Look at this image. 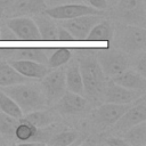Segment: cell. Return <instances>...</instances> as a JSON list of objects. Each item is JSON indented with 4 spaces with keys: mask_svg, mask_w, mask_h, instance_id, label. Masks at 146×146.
Segmentation results:
<instances>
[{
    "mask_svg": "<svg viewBox=\"0 0 146 146\" xmlns=\"http://www.w3.org/2000/svg\"><path fill=\"white\" fill-rule=\"evenodd\" d=\"M31 82L33 81L17 83L8 87H0L2 91H5L10 98L15 100V103L22 110L23 114L36 110H42L47 105L41 86L39 87Z\"/></svg>",
    "mask_w": 146,
    "mask_h": 146,
    "instance_id": "1",
    "label": "cell"
},
{
    "mask_svg": "<svg viewBox=\"0 0 146 146\" xmlns=\"http://www.w3.org/2000/svg\"><path fill=\"white\" fill-rule=\"evenodd\" d=\"M83 90L89 97H97L104 89V73L96 57L86 56L79 63Z\"/></svg>",
    "mask_w": 146,
    "mask_h": 146,
    "instance_id": "2",
    "label": "cell"
},
{
    "mask_svg": "<svg viewBox=\"0 0 146 146\" xmlns=\"http://www.w3.org/2000/svg\"><path fill=\"white\" fill-rule=\"evenodd\" d=\"M115 38V43L123 51L129 54H138L145 50L146 46V31L141 26L137 25H125L117 30Z\"/></svg>",
    "mask_w": 146,
    "mask_h": 146,
    "instance_id": "3",
    "label": "cell"
},
{
    "mask_svg": "<svg viewBox=\"0 0 146 146\" xmlns=\"http://www.w3.org/2000/svg\"><path fill=\"white\" fill-rule=\"evenodd\" d=\"M96 59L104 75L113 78L129 67V60L123 52L116 49H99Z\"/></svg>",
    "mask_w": 146,
    "mask_h": 146,
    "instance_id": "4",
    "label": "cell"
},
{
    "mask_svg": "<svg viewBox=\"0 0 146 146\" xmlns=\"http://www.w3.org/2000/svg\"><path fill=\"white\" fill-rule=\"evenodd\" d=\"M41 88L44 94L47 104L57 102L66 91L65 70L62 66L56 67L52 71L50 70L41 79Z\"/></svg>",
    "mask_w": 146,
    "mask_h": 146,
    "instance_id": "5",
    "label": "cell"
},
{
    "mask_svg": "<svg viewBox=\"0 0 146 146\" xmlns=\"http://www.w3.org/2000/svg\"><path fill=\"white\" fill-rule=\"evenodd\" d=\"M103 11L104 10H99L91 6L82 3H67L51 8H46L43 13L49 17L54 18L55 21H65L84 15H103Z\"/></svg>",
    "mask_w": 146,
    "mask_h": 146,
    "instance_id": "6",
    "label": "cell"
},
{
    "mask_svg": "<svg viewBox=\"0 0 146 146\" xmlns=\"http://www.w3.org/2000/svg\"><path fill=\"white\" fill-rule=\"evenodd\" d=\"M116 15L124 23L144 27L145 3L144 0H119L116 3Z\"/></svg>",
    "mask_w": 146,
    "mask_h": 146,
    "instance_id": "7",
    "label": "cell"
},
{
    "mask_svg": "<svg viewBox=\"0 0 146 146\" xmlns=\"http://www.w3.org/2000/svg\"><path fill=\"white\" fill-rule=\"evenodd\" d=\"M103 15H84L71 19L59 21L60 26L66 29L74 40H87L88 33L95 24L100 22Z\"/></svg>",
    "mask_w": 146,
    "mask_h": 146,
    "instance_id": "8",
    "label": "cell"
},
{
    "mask_svg": "<svg viewBox=\"0 0 146 146\" xmlns=\"http://www.w3.org/2000/svg\"><path fill=\"white\" fill-rule=\"evenodd\" d=\"M7 27L22 41H38L41 40L39 30L34 21L26 16H15L7 21Z\"/></svg>",
    "mask_w": 146,
    "mask_h": 146,
    "instance_id": "9",
    "label": "cell"
},
{
    "mask_svg": "<svg viewBox=\"0 0 146 146\" xmlns=\"http://www.w3.org/2000/svg\"><path fill=\"white\" fill-rule=\"evenodd\" d=\"M133 106H130L121 116L120 119L114 123V127L119 131L125 132L130 128H132L136 124H139L141 122H145L146 120V104H145V97H139Z\"/></svg>",
    "mask_w": 146,
    "mask_h": 146,
    "instance_id": "10",
    "label": "cell"
},
{
    "mask_svg": "<svg viewBox=\"0 0 146 146\" xmlns=\"http://www.w3.org/2000/svg\"><path fill=\"white\" fill-rule=\"evenodd\" d=\"M141 96H144V91L128 89L113 81H111L104 89V99L106 103L131 104Z\"/></svg>",
    "mask_w": 146,
    "mask_h": 146,
    "instance_id": "11",
    "label": "cell"
},
{
    "mask_svg": "<svg viewBox=\"0 0 146 146\" xmlns=\"http://www.w3.org/2000/svg\"><path fill=\"white\" fill-rule=\"evenodd\" d=\"M130 106L131 104L105 103L94 112L92 116L100 125H113Z\"/></svg>",
    "mask_w": 146,
    "mask_h": 146,
    "instance_id": "12",
    "label": "cell"
},
{
    "mask_svg": "<svg viewBox=\"0 0 146 146\" xmlns=\"http://www.w3.org/2000/svg\"><path fill=\"white\" fill-rule=\"evenodd\" d=\"M88 106V100L80 94L65 91L56 102V108L63 114H78Z\"/></svg>",
    "mask_w": 146,
    "mask_h": 146,
    "instance_id": "13",
    "label": "cell"
},
{
    "mask_svg": "<svg viewBox=\"0 0 146 146\" xmlns=\"http://www.w3.org/2000/svg\"><path fill=\"white\" fill-rule=\"evenodd\" d=\"M17 72L29 79H42L49 71L50 67L46 64H41L27 59H11L8 62Z\"/></svg>",
    "mask_w": 146,
    "mask_h": 146,
    "instance_id": "14",
    "label": "cell"
},
{
    "mask_svg": "<svg viewBox=\"0 0 146 146\" xmlns=\"http://www.w3.org/2000/svg\"><path fill=\"white\" fill-rule=\"evenodd\" d=\"M3 51L8 52V55H10L13 59H27L41 64H47L51 49L50 48H14V49H5Z\"/></svg>",
    "mask_w": 146,
    "mask_h": 146,
    "instance_id": "15",
    "label": "cell"
},
{
    "mask_svg": "<svg viewBox=\"0 0 146 146\" xmlns=\"http://www.w3.org/2000/svg\"><path fill=\"white\" fill-rule=\"evenodd\" d=\"M112 81L116 84H120L124 88L132 89V90H140L145 91L146 88V79L141 74H139L137 71L131 70H124L120 74L112 78Z\"/></svg>",
    "mask_w": 146,
    "mask_h": 146,
    "instance_id": "16",
    "label": "cell"
},
{
    "mask_svg": "<svg viewBox=\"0 0 146 146\" xmlns=\"http://www.w3.org/2000/svg\"><path fill=\"white\" fill-rule=\"evenodd\" d=\"M39 30L41 40L46 41H54L57 40V30H58V24L56 21L44 13L35 14V16L32 18Z\"/></svg>",
    "mask_w": 146,
    "mask_h": 146,
    "instance_id": "17",
    "label": "cell"
},
{
    "mask_svg": "<svg viewBox=\"0 0 146 146\" xmlns=\"http://www.w3.org/2000/svg\"><path fill=\"white\" fill-rule=\"evenodd\" d=\"M10 8L15 16H24L43 13L47 5L44 0H14Z\"/></svg>",
    "mask_w": 146,
    "mask_h": 146,
    "instance_id": "18",
    "label": "cell"
},
{
    "mask_svg": "<svg viewBox=\"0 0 146 146\" xmlns=\"http://www.w3.org/2000/svg\"><path fill=\"white\" fill-rule=\"evenodd\" d=\"M65 83H66V89L68 91L80 95L84 94L82 76H81L79 63L76 60L71 62L67 68L65 70Z\"/></svg>",
    "mask_w": 146,
    "mask_h": 146,
    "instance_id": "19",
    "label": "cell"
},
{
    "mask_svg": "<svg viewBox=\"0 0 146 146\" xmlns=\"http://www.w3.org/2000/svg\"><path fill=\"white\" fill-rule=\"evenodd\" d=\"M30 81L33 80L22 75L9 63H0V87H8Z\"/></svg>",
    "mask_w": 146,
    "mask_h": 146,
    "instance_id": "20",
    "label": "cell"
},
{
    "mask_svg": "<svg viewBox=\"0 0 146 146\" xmlns=\"http://www.w3.org/2000/svg\"><path fill=\"white\" fill-rule=\"evenodd\" d=\"M36 132H38V128L22 116L21 119H18V123L16 125L14 137L22 144H34V138L36 136Z\"/></svg>",
    "mask_w": 146,
    "mask_h": 146,
    "instance_id": "21",
    "label": "cell"
},
{
    "mask_svg": "<svg viewBox=\"0 0 146 146\" xmlns=\"http://www.w3.org/2000/svg\"><path fill=\"white\" fill-rule=\"evenodd\" d=\"M113 35H114V32H113V27L110 24V22L100 21L92 26V29L88 33L87 40L110 42V41H112Z\"/></svg>",
    "mask_w": 146,
    "mask_h": 146,
    "instance_id": "22",
    "label": "cell"
},
{
    "mask_svg": "<svg viewBox=\"0 0 146 146\" xmlns=\"http://www.w3.org/2000/svg\"><path fill=\"white\" fill-rule=\"evenodd\" d=\"M23 117L25 120H27L29 122H31L33 125H35L36 128H44L48 127L49 124H51L54 122V115L49 112V111H43L42 110H36V111H32L30 113H26L25 116L23 115Z\"/></svg>",
    "mask_w": 146,
    "mask_h": 146,
    "instance_id": "23",
    "label": "cell"
},
{
    "mask_svg": "<svg viewBox=\"0 0 146 146\" xmlns=\"http://www.w3.org/2000/svg\"><path fill=\"white\" fill-rule=\"evenodd\" d=\"M123 139L129 145H145L146 144V124L141 122L133 125L124 132Z\"/></svg>",
    "mask_w": 146,
    "mask_h": 146,
    "instance_id": "24",
    "label": "cell"
},
{
    "mask_svg": "<svg viewBox=\"0 0 146 146\" xmlns=\"http://www.w3.org/2000/svg\"><path fill=\"white\" fill-rule=\"evenodd\" d=\"M71 57H72V52L67 48L51 49L49 57H48L47 65L50 68H56V67H59V66H63L64 64H66L71 59Z\"/></svg>",
    "mask_w": 146,
    "mask_h": 146,
    "instance_id": "25",
    "label": "cell"
},
{
    "mask_svg": "<svg viewBox=\"0 0 146 146\" xmlns=\"http://www.w3.org/2000/svg\"><path fill=\"white\" fill-rule=\"evenodd\" d=\"M0 110L1 112L11 115L16 119H21L24 115L19 106L15 103V100L10 98L5 91H2L1 88H0Z\"/></svg>",
    "mask_w": 146,
    "mask_h": 146,
    "instance_id": "26",
    "label": "cell"
},
{
    "mask_svg": "<svg viewBox=\"0 0 146 146\" xmlns=\"http://www.w3.org/2000/svg\"><path fill=\"white\" fill-rule=\"evenodd\" d=\"M76 138H78V132L72 130H65L51 136L47 141V144L52 146H67L73 144Z\"/></svg>",
    "mask_w": 146,
    "mask_h": 146,
    "instance_id": "27",
    "label": "cell"
},
{
    "mask_svg": "<svg viewBox=\"0 0 146 146\" xmlns=\"http://www.w3.org/2000/svg\"><path fill=\"white\" fill-rule=\"evenodd\" d=\"M17 123H18V119L1 112L0 113V135L5 137H14Z\"/></svg>",
    "mask_w": 146,
    "mask_h": 146,
    "instance_id": "28",
    "label": "cell"
},
{
    "mask_svg": "<svg viewBox=\"0 0 146 146\" xmlns=\"http://www.w3.org/2000/svg\"><path fill=\"white\" fill-rule=\"evenodd\" d=\"M136 71H137L139 74H141L143 76L146 78V56H145V52H144V51L140 54V57L137 59Z\"/></svg>",
    "mask_w": 146,
    "mask_h": 146,
    "instance_id": "29",
    "label": "cell"
},
{
    "mask_svg": "<svg viewBox=\"0 0 146 146\" xmlns=\"http://www.w3.org/2000/svg\"><path fill=\"white\" fill-rule=\"evenodd\" d=\"M57 40L59 41H72L74 40L72 34L66 30L64 29L63 26H59L58 25V30H57Z\"/></svg>",
    "mask_w": 146,
    "mask_h": 146,
    "instance_id": "30",
    "label": "cell"
},
{
    "mask_svg": "<svg viewBox=\"0 0 146 146\" xmlns=\"http://www.w3.org/2000/svg\"><path fill=\"white\" fill-rule=\"evenodd\" d=\"M88 1L91 7L99 9V10H105L108 7V3L106 0H88Z\"/></svg>",
    "mask_w": 146,
    "mask_h": 146,
    "instance_id": "31",
    "label": "cell"
},
{
    "mask_svg": "<svg viewBox=\"0 0 146 146\" xmlns=\"http://www.w3.org/2000/svg\"><path fill=\"white\" fill-rule=\"evenodd\" d=\"M106 143L108 145H114V146H125V145H128L127 141L123 138H117V137H112V138L107 139Z\"/></svg>",
    "mask_w": 146,
    "mask_h": 146,
    "instance_id": "32",
    "label": "cell"
},
{
    "mask_svg": "<svg viewBox=\"0 0 146 146\" xmlns=\"http://www.w3.org/2000/svg\"><path fill=\"white\" fill-rule=\"evenodd\" d=\"M14 0H0V10H5L11 7Z\"/></svg>",
    "mask_w": 146,
    "mask_h": 146,
    "instance_id": "33",
    "label": "cell"
},
{
    "mask_svg": "<svg viewBox=\"0 0 146 146\" xmlns=\"http://www.w3.org/2000/svg\"><path fill=\"white\" fill-rule=\"evenodd\" d=\"M108 5H116L119 2V0H106Z\"/></svg>",
    "mask_w": 146,
    "mask_h": 146,
    "instance_id": "34",
    "label": "cell"
},
{
    "mask_svg": "<svg viewBox=\"0 0 146 146\" xmlns=\"http://www.w3.org/2000/svg\"><path fill=\"white\" fill-rule=\"evenodd\" d=\"M0 40H1V32H0Z\"/></svg>",
    "mask_w": 146,
    "mask_h": 146,
    "instance_id": "35",
    "label": "cell"
},
{
    "mask_svg": "<svg viewBox=\"0 0 146 146\" xmlns=\"http://www.w3.org/2000/svg\"><path fill=\"white\" fill-rule=\"evenodd\" d=\"M67 1H71V0H67Z\"/></svg>",
    "mask_w": 146,
    "mask_h": 146,
    "instance_id": "36",
    "label": "cell"
}]
</instances>
